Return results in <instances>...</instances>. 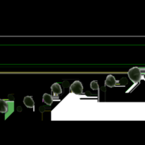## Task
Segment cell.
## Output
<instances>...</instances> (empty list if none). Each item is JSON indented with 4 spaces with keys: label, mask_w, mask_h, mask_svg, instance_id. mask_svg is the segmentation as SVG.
Instances as JSON below:
<instances>
[{
    "label": "cell",
    "mask_w": 145,
    "mask_h": 145,
    "mask_svg": "<svg viewBox=\"0 0 145 145\" xmlns=\"http://www.w3.org/2000/svg\"><path fill=\"white\" fill-rule=\"evenodd\" d=\"M127 75H128L129 78L135 84L138 83L142 79L141 70L138 67H134L129 70Z\"/></svg>",
    "instance_id": "6da1fadb"
},
{
    "label": "cell",
    "mask_w": 145,
    "mask_h": 145,
    "mask_svg": "<svg viewBox=\"0 0 145 145\" xmlns=\"http://www.w3.org/2000/svg\"><path fill=\"white\" fill-rule=\"evenodd\" d=\"M83 85L79 80L74 81L70 86V91L75 95H80L83 92Z\"/></svg>",
    "instance_id": "7a4b0ae2"
},
{
    "label": "cell",
    "mask_w": 145,
    "mask_h": 145,
    "mask_svg": "<svg viewBox=\"0 0 145 145\" xmlns=\"http://www.w3.org/2000/svg\"><path fill=\"white\" fill-rule=\"evenodd\" d=\"M116 83H117V81H116V78H115L113 75H108L106 79V81H105L106 85H107L108 87H110V88H113V87L116 86Z\"/></svg>",
    "instance_id": "3957f363"
},
{
    "label": "cell",
    "mask_w": 145,
    "mask_h": 145,
    "mask_svg": "<svg viewBox=\"0 0 145 145\" xmlns=\"http://www.w3.org/2000/svg\"><path fill=\"white\" fill-rule=\"evenodd\" d=\"M24 103L28 108H33L34 105H35V102H34L33 99L31 96L25 97L24 99Z\"/></svg>",
    "instance_id": "277c9868"
},
{
    "label": "cell",
    "mask_w": 145,
    "mask_h": 145,
    "mask_svg": "<svg viewBox=\"0 0 145 145\" xmlns=\"http://www.w3.org/2000/svg\"><path fill=\"white\" fill-rule=\"evenodd\" d=\"M51 90H52V93L55 95H56V96L62 93V88H61L60 85L58 83H54L51 86Z\"/></svg>",
    "instance_id": "5b68a950"
},
{
    "label": "cell",
    "mask_w": 145,
    "mask_h": 145,
    "mask_svg": "<svg viewBox=\"0 0 145 145\" xmlns=\"http://www.w3.org/2000/svg\"><path fill=\"white\" fill-rule=\"evenodd\" d=\"M42 100L45 103H46L47 105H51L53 102V100H52V96L50 95L48 93H45L42 96Z\"/></svg>",
    "instance_id": "8992f818"
},
{
    "label": "cell",
    "mask_w": 145,
    "mask_h": 145,
    "mask_svg": "<svg viewBox=\"0 0 145 145\" xmlns=\"http://www.w3.org/2000/svg\"><path fill=\"white\" fill-rule=\"evenodd\" d=\"M8 110V105L7 102L4 100L0 99V112L1 113H6Z\"/></svg>",
    "instance_id": "52a82bcc"
},
{
    "label": "cell",
    "mask_w": 145,
    "mask_h": 145,
    "mask_svg": "<svg viewBox=\"0 0 145 145\" xmlns=\"http://www.w3.org/2000/svg\"><path fill=\"white\" fill-rule=\"evenodd\" d=\"M91 88L92 90H99V86L97 81H92L91 82Z\"/></svg>",
    "instance_id": "ba28073f"
}]
</instances>
